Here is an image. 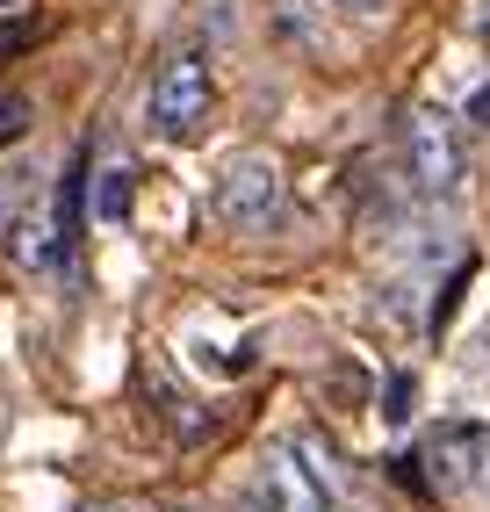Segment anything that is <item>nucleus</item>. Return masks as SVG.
<instances>
[{
    "label": "nucleus",
    "instance_id": "ddd939ff",
    "mask_svg": "<svg viewBox=\"0 0 490 512\" xmlns=\"http://www.w3.org/2000/svg\"><path fill=\"white\" fill-rule=\"evenodd\" d=\"M469 123H476V130H490V87H476V94H469Z\"/></svg>",
    "mask_w": 490,
    "mask_h": 512
},
{
    "label": "nucleus",
    "instance_id": "f03ea898",
    "mask_svg": "<svg viewBox=\"0 0 490 512\" xmlns=\"http://www.w3.org/2000/svg\"><path fill=\"white\" fill-rule=\"evenodd\" d=\"M404 166H411V188L447 202L462 188V138H454V123L440 109H411L404 123Z\"/></svg>",
    "mask_w": 490,
    "mask_h": 512
},
{
    "label": "nucleus",
    "instance_id": "0eeeda50",
    "mask_svg": "<svg viewBox=\"0 0 490 512\" xmlns=\"http://www.w3.org/2000/svg\"><path fill=\"white\" fill-rule=\"evenodd\" d=\"M130 195H137L130 159H109V166L94 174V224H123V217H130Z\"/></svg>",
    "mask_w": 490,
    "mask_h": 512
},
{
    "label": "nucleus",
    "instance_id": "f257e3e1",
    "mask_svg": "<svg viewBox=\"0 0 490 512\" xmlns=\"http://www.w3.org/2000/svg\"><path fill=\"white\" fill-rule=\"evenodd\" d=\"M209 202H217V217L231 231H260V224H274V210H282V166L267 152H238L217 174V195Z\"/></svg>",
    "mask_w": 490,
    "mask_h": 512
},
{
    "label": "nucleus",
    "instance_id": "423d86ee",
    "mask_svg": "<svg viewBox=\"0 0 490 512\" xmlns=\"http://www.w3.org/2000/svg\"><path fill=\"white\" fill-rule=\"evenodd\" d=\"M8 253H15V267H51L58 260V210L51 202H37V195L22 202V217L8 224Z\"/></svg>",
    "mask_w": 490,
    "mask_h": 512
},
{
    "label": "nucleus",
    "instance_id": "f3484780",
    "mask_svg": "<svg viewBox=\"0 0 490 512\" xmlns=\"http://www.w3.org/2000/svg\"><path fill=\"white\" fill-rule=\"evenodd\" d=\"M101 512H130V505H101Z\"/></svg>",
    "mask_w": 490,
    "mask_h": 512
},
{
    "label": "nucleus",
    "instance_id": "9b49d317",
    "mask_svg": "<svg viewBox=\"0 0 490 512\" xmlns=\"http://www.w3.org/2000/svg\"><path fill=\"white\" fill-rule=\"evenodd\" d=\"M29 181H37V174H0V246H8V224L22 217V202H29Z\"/></svg>",
    "mask_w": 490,
    "mask_h": 512
},
{
    "label": "nucleus",
    "instance_id": "4468645a",
    "mask_svg": "<svg viewBox=\"0 0 490 512\" xmlns=\"http://www.w3.org/2000/svg\"><path fill=\"white\" fill-rule=\"evenodd\" d=\"M339 8H354V15H375V8H390V0H339Z\"/></svg>",
    "mask_w": 490,
    "mask_h": 512
},
{
    "label": "nucleus",
    "instance_id": "1a4fd4ad",
    "mask_svg": "<svg viewBox=\"0 0 490 512\" xmlns=\"http://www.w3.org/2000/svg\"><path fill=\"white\" fill-rule=\"evenodd\" d=\"M37 37H44V22H29V15H0V65L22 58V51H37Z\"/></svg>",
    "mask_w": 490,
    "mask_h": 512
},
{
    "label": "nucleus",
    "instance_id": "a211bd4d",
    "mask_svg": "<svg viewBox=\"0 0 490 512\" xmlns=\"http://www.w3.org/2000/svg\"><path fill=\"white\" fill-rule=\"evenodd\" d=\"M8 8H15V0H0V15H8Z\"/></svg>",
    "mask_w": 490,
    "mask_h": 512
},
{
    "label": "nucleus",
    "instance_id": "9d476101",
    "mask_svg": "<svg viewBox=\"0 0 490 512\" xmlns=\"http://www.w3.org/2000/svg\"><path fill=\"white\" fill-rule=\"evenodd\" d=\"M29 116H37V109H29V101H22V94H0V152H8V145H22V138H29Z\"/></svg>",
    "mask_w": 490,
    "mask_h": 512
},
{
    "label": "nucleus",
    "instance_id": "f8f14e48",
    "mask_svg": "<svg viewBox=\"0 0 490 512\" xmlns=\"http://www.w3.org/2000/svg\"><path fill=\"white\" fill-rule=\"evenodd\" d=\"M382 419H411V375L390 383V412H382Z\"/></svg>",
    "mask_w": 490,
    "mask_h": 512
},
{
    "label": "nucleus",
    "instance_id": "6e6552de",
    "mask_svg": "<svg viewBox=\"0 0 490 512\" xmlns=\"http://www.w3.org/2000/svg\"><path fill=\"white\" fill-rule=\"evenodd\" d=\"M296 448H303V462H310V476H318V484H325V491L339 498V491H346V469H339V455L325 448V440H318V433H296Z\"/></svg>",
    "mask_w": 490,
    "mask_h": 512
},
{
    "label": "nucleus",
    "instance_id": "2eb2a0df",
    "mask_svg": "<svg viewBox=\"0 0 490 512\" xmlns=\"http://www.w3.org/2000/svg\"><path fill=\"white\" fill-rule=\"evenodd\" d=\"M231 512H274V505H267V498H260V491H253V498H238V505H231Z\"/></svg>",
    "mask_w": 490,
    "mask_h": 512
},
{
    "label": "nucleus",
    "instance_id": "7ed1b4c3",
    "mask_svg": "<svg viewBox=\"0 0 490 512\" xmlns=\"http://www.w3.org/2000/svg\"><path fill=\"white\" fill-rule=\"evenodd\" d=\"M209 65L195 51H173L159 73H152V130H166V138H188V130L209 116Z\"/></svg>",
    "mask_w": 490,
    "mask_h": 512
},
{
    "label": "nucleus",
    "instance_id": "39448f33",
    "mask_svg": "<svg viewBox=\"0 0 490 512\" xmlns=\"http://www.w3.org/2000/svg\"><path fill=\"white\" fill-rule=\"evenodd\" d=\"M426 469H433L440 491L476 484V469H483V426H433V440H426Z\"/></svg>",
    "mask_w": 490,
    "mask_h": 512
},
{
    "label": "nucleus",
    "instance_id": "20e7f679",
    "mask_svg": "<svg viewBox=\"0 0 490 512\" xmlns=\"http://www.w3.org/2000/svg\"><path fill=\"white\" fill-rule=\"evenodd\" d=\"M260 476H267V491H260V498H267L274 512H332V505H339V498L318 484V476H310V462H303L296 440H274Z\"/></svg>",
    "mask_w": 490,
    "mask_h": 512
},
{
    "label": "nucleus",
    "instance_id": "dca6fc26",
    "mask_svg": "<svg viewBox=\"0 0 490 512\" xmlns=\"http://www.w3.org/2000/svg\"><path fill=\"white\" fill-rule=\"evenodd\" d=\"M476 37H483V44H490V0H483V15H476Z\"/></svg>",
    "mask_w": 490,
    "mask_h": 512
}]
</instances>
